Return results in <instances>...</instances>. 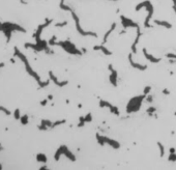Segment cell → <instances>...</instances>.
I'll return each instance as SVG.
<instances>
[{
    "label": "cell",
    "instance_id": "1",
    "mask_svg": "<svg viewBox=\"0 0 176 170\" xmlns=\"http://www.w3.org/2000/svg\"><path fill=\"white\" fill-rule=\"evenodd\" d=\"M130 61H131V64L135 68V69H138V70H145L146 69V65H142V64H138V63H136V62H133L131 57H130Z\"/></svg>",
    "mask_w": 176,
    "mask_h": 170
},
{
    "label": "cell",
    "instance_id": "2",
    "mask_svg": "<svg viewBox=\"0 0 176 170\" xmlns=\"http://www.w3.org/2000/svg\"><path fill=\"white\" fill-rule=\"evenodd\" d=\"M155 23L161 25V26H164L166 28H171V24L167 23V22H161V21H155Z\"/></svg>",
    "mask_w": 176,
    "mask_h": 170
},
{
    "label": "cell",
    "instance_id": "3",
    "mask_svg": "<svg viewBox=\"0 0 176 170\" xmlns=\"http://www.w3.org/2000/svg\"><path fill=\"white\" fill-rule=\"evenodd\" d=\"M98 49L102 50L103 52L105 53V54H107V55H108V54H111V52H110L109 50L106 49V48H105V47H103V46H98V47H95V48H94V50H98Z\"/></svg>",
    "mask_w": 176,
    "mask_h": 170
},
{
    "label": "cell",
    "instance_id": "4",
    "mask_svg": "<svg viewBox=\"0 0 176 170\" xmlns=\"http://www.w3.org/2000/svg\"><path fill=\"white\" fill-rule=\"evenodd\" d=\"M144 52H145V56L147 57L148 59H151L150 61H152V62H159V59L155 58V57H152V56H151V55H148V54H147V52H146L145 50H144Z\"/></svg>",
    "mask_w": 176,
    "mask_h": 170
},
{
    "label": "cell",
    "instance_id": "5",
    "mask_svg": "<svg viewBox=\"0 0 176 170\" xmlns=\"http://www.w3.org/2000/svg\"><path fill=\"white\" fill-rule=\"evenodd\" d=\"M159 149H161V156H164V147H163V145L161 143H159Z\"/></svg>",
    "mask_w": 176,
    "mask_h": 170
},
{
    "label": "cell",
    "instance_id": "6",
    "mask_svg": "<svg viewBox=\"0 0 176 170\" xmlns=\"http://www.w3.org/2000/svg\"><path fill=\"white\" fill-rule=\"evenodd\" d=\"M166 56H168V57H173V58H176V55H173V54H167Z\"/></svg>",
    "mask_w": 176,
    "mask_h": 170
},
{
    "label": "cell",
    "instance_id": "7",
    "mask_svg": "<svg viewBox=\"0 0 176 170\" xmlns=\"http://www.w3.org/2000/svg\"><path fill=\"white\" fill-rule=\"evenodd\" d=\"M164 92L165 95H169V91H168V90H164Z\"/></svg>",
    "mask_w": 176,
    "mask_h": 170
},
{
    "label": "cell",
    "instance_id": "8",
    "mask_svg": "<svg viewBox=\"0 0 176 170\" xmlns=\"http://www.w3.org/2000/svg\"><path fill=\"white\" fill-rule=\"evenodd\" d=\"M170 153H171V154H174V148H171V149H170Z\"/></svg>",
    "mask_w": 176,
    "mask_h": 170
}]
</instances>
